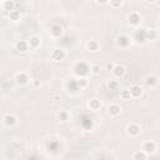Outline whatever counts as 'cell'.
Returning <instances> with one entry per match:
<instances>
[{"instance_id":"obj_1","label":"cell","mask_w":160,"mask_h":160,"mask_svg":"<svg viewBox=\"0 0 160 160\" xmlns=\"http://www.w3.org/2000/svg\"><path fill=\"white\" fill-rule=\"evenodd\" d=\"M74 72H75V74L78 75V76H86V75L89 74V72H90V68L88 66L86 63L80 61V63H78V64L75 65Z\"/></svg>"},{"instance_id":"obj_2","label":"cell","mask_w":160,"mask_h":160,"mask_svg":"<svg viewBox=\"0 0 160 160\" xmlns=\"http://www.w3.org/2000/svg\"><path fill=\"white\" fill-rule=\"evenodd\" d=\"M134 40L136 43H145L146 41V30L145 29H138L134 34Z\"/></svg>"},{"instance_id":"obj_3","label":"cell","mask_w":160,"mask_h":160,"mask_svg":"<svg viewBox=\"0 0 160 160\" xmlns=\"http://www.w3.org/2000/svg\"><path fill=\"white\" fill-rule=\"evenodd\" d=\"M64 58H65V52L61 49H54L53 53H52V59L55 60V61H61L64 60Z\"/></svg>"},{"instance_id":"obj_4","label":"cell","mask_w":160,"mask_h":160,"mask_svg":"<svg viewBox=\"0 0 160 160\" xmlns=\"http://www.w3.org/2000/svg\"><path fill=\"white\" fill-rule=\"evenodd\" d=\"M81 125L84 129L86 130H91V128H93V120L88 116V115H83L81 116Z\"/></svg>"},{"instance_id":"obj_5","label":"cell","mask_w":160,"mask_h":160,"mask_svg":"<svg viewBox=\"0 0 160 160\" xmlns=\"http://www.w3.org/2000/svg\"><path fill=\"white\" fill-rule=\"evenodd\" d=\"M143 151L145 154H153L155 151V144L153 142H146L143 145Z\"/></svg>"},{"instance_id":"obj_6","label":"cell","mask_w":160,"mask_h":160,"mask_svg":"<svg viewBox=\"0 0 160 160\" xmlns=\"http://www.w3.org/2000/svg\"><path fill=\"white\" fill-rule=\"evenodd\" d=\"M50 34H52L53 36H55V38H59V36H61V34H63V28L60 27V25L54 24L53 27L50 28Z\"/></svg>"},{"instance_id":"obj_7","label":"cell","mask_w":160,"mask_h":160,"mask_svg":"<svg viewBox=\"0 0 160 160\" xmlns=\"http://www.w3.org/2000/svg\"><path fill=\"white\" fill-rule=\"evenodd\" d=\"M129 44H130V39L126 35H120L118 38V45L120 48H126Z\"/></svg>"},{"instance_id":"obj_8","label":"cell","mask_w":160,"mask_h":160,"mask_svg":"<svg viewBox=\"0 0 160 160\" xmlns=\"http://www.w3.org/2000/svg\"><path fill=\"white\" fill-rule=\"evenodd\" d=\"M4 123H5V125H8V126H14L16 124V118L14 116V115L6 114L4 116Z\"/></svg>"},{"instance_id":"obj_9","label":"cell","mask_w":160,"mask_h":160,"mask_svg":"<svg viewBox=\"0 0 160 160\" xmlns=\"http://www.w3.org/2000/svg\"><path fill=\"white\" fill-rule=\"evenodd\" d=\"M129 90H130V94H131V97H133V98H139L140 95L143 94V89L140 88L139 85H134V86H131Z\"/></svg>"},{"instance_id":"obj_10","label":"cell","mask_w":160,"mask_h":160,"mask_svg":"<svg viewBox=\"0 0 160 160\" xmlns=\"http://www.w3.org/2000/svg\"><path fill=\"white\" fill-rule=\"evenodd\" d=\"M28 81H29V78H28L27 74L20 73V74L16 75V83L19 85H25V84H28Z\"/></svg>"},{"instance_id":"obj_11","label":"cell","mask_w":160,"mask_h":160,"mask_svg":"<svg viewBox=\"0 0 160 160\" xmlns=\"http://www.w3.org/2000/svg\"><path fill=\"white\" fill-rule=\"evenodd\" d=\"M113 73H114L115 76L121 78V76H124V74H125V68L123 65H115L114 69H113Z\"/></svg>"},{"instance_id":"obj_12","label":"cell","mask_w":160,"mask_h":160,"mask_svg":"<svg viewBox=\"0 0 160 160\" xmlns=\"http://www.w3.org/2000/svg\"><path fill=\"white\" fill-rule=\"evenodd\" d=\"M68 89H69L70 91H73V93L78 91L79 89H80V86H79V84H78V80H75V79H70L69 84H68Z\"/></svg>"},{"instance_id":"obj_13","label":"cell","mask_w":160,"mask_h":160,"mask_svg":"<svg viewBox=\"0 0 160 160\" xmlns=\"http://www.w3.org/2000/svg\"><path fill=\"white\" fill-rule=\"evenodd\" d=\"M128 133L130 134V135H138V134L140 133V128H139V125H136V124H130L129 126H128Z\"/></svg>"},{"instance_id":"obj_14","label":"cell","mask_w":160,"mask_h":160,"mask_svg":"<svg viewBox=\"0 0 160 160\" xmlns=\"http://www.w3.org/2000/svg\"><path fill=\"white\" fill-rule=\"evenodd\" d=\"M129 23L131 25H138L140 23V15L138 14V13H131V14L129 15Z\"/></svg>"},{"instance_id":"obj_15","label":"cell","mask_w":160,"mask_h":160,"mask_svg":"<svg viewBox=\"0 0 160 160\" xmlns=\"http://www.w3.org/2000/svg\"><path fill=\"white\" fill-rule=\"evenodd\" d=\"M120 111H121V109H120V106L116 105V104L109 106V113H110V115H113V116H116V115H119Z\"/></svg>"},{"instance_id":"obj_16","label":"cell","mask_w":160,"mask_h":160,"mask_svg":"<svg viewBox=\"0 0 160 160\" xmlns=\"http://www.w3.org/2000/svg\"><path fill=\"white\" fill-rule=\"evenodd\" d=\"M100 106H101L100 101H99V100H97V99H93V100H90V101H89V108H90L91 110H94V111L99 110V109H100Z\"/></svg>"},{"instance_id":"obj_17","label":"cell","mask_w":160,"mask_h":160,"mask_svg":"<svg viewBox=\"0 0 160 160\" xmlns=\"http://www.w3.org/2000/svg\"><path fill=\"white\" fill-rule=\"evenodd\" d=\"M16 49L19 50V52H21V53L27 52V50H28V43L24 41V40H19L16 43Z\"/></svg>"},{"instance_id":"obj_18","label":"cell","mask_w":160,"mask_h":160,"mask_svg":"<svg viewBox=\"0 0 160 160\" xmlns=\"http://www.w3.org/2000/svg\"><path fill=\"white\" fill-rule=\"evenodd\" d=\"M158 38V34H156V31L155 30H146V40H155Z\"/></svg>"},{"instance_id":"obj_19","label":"cell","mask_w":160,"mask_h":160,"mask_svg":"<svg viewBox=\"0 0 160 160\" xmlns=\"http://www.w3.org/2000/svg\"><path fill=\"white\" fill-rule=\"evenodd\" d=\"M14 8H15V3L13 1V0H5V3H4V9L5 10L11 11V10H14Z\"/></svg>"},{"instance_id":"obj_20","label":"cell","mask_w":160,"mask_h":160,"mask_svg":"<svg viewBox=\"0 0 160 160\" xmlns=\"http://www.w3.org/2000/svg\"><path fill=\"white\" fill-rule=\"evenodd\" d=\"M156 84H158L156 76L150 75V76H148V78H146V85H148V86H155Z\"/></svg>"},{"instance_id":"obj_21","label":"cell","mask_w":160,"mask_h":160,"mask_svg":"<svg viewBox=\"0 0 160 160\" xmlns=\"http://www.w3.org/2000/svg\"><path fill=\"white\" fill-rule=\"evenodd\" d=\"M9 16H10V19L11 20H14V21H16V20H19L20 19V11L19 10H11V11H9Z\"/></svg>"},{"instance_id":"obj_22","label":"cell","mask_w":160,"mask_h":160,"mask_svg":"<svg viewBox=\"0 0 160 160\" xmlns=\"http://www.w3.org/2000/svg\"><path fill=\"white\" fill-rule=\"evenodd\" d=\"M88 49L90 50V52H97V50L99 49V44H98V41L90 40V41L88 43Z\"/></svg>"},{"instance_id":"obj_23","label":"cell","mask_w":160,"mask_h":160,"mask_svg":"<svg viewBox=\"0 0 160 160\" xmlns=\"http://www.w3.org/2000/svg\"><path fill=\"white\" fill-rule=\"evenodd\" d=\"M29 45L31 48H38L40 45V39L38 36H33V38H30V41H29Z\"/></svg>"},{"instance_id":"obj_24","label":"cell","mask_w":160,"mask_h":160,"mask_svg":"<svg viewBox=\"0 0 160 160\" xmlns=\"http://www.w3.org/2000/svg\"><path fill=\"white\" fill-rule=\"evenodd\" d=\"M58 118H59L60 121H63V123H65V121L69 120V113L68 111H60L59 115H58Z\"/></svg>"},{"instance_id":"obj_25","label":"cell","mask_w":160,"mask_h":160,"mask_svg":"<svg viewBox=\"0 0 160 160\" xmlns=\"http://www.w3.org/2000/svg\"><path fill=\"white\" fill-rule=\"evenodd\" d=\"M48 148H49V150H52V151H58L59 150V143L58 142H53V143H50L49 145H48Z\"/></svg>"},{"instance_id":"obj_26","label":"cell","mask_w":160,"mask_h":160,"mask_svg":"<svg viewBox=\"0 0 160 160\" xmlns=\"http://www.w3.org/2000/svg\"><path fill=\"white\" fill-rule=\"evenodd\" d=\"M78 84H79L80 88L86 86V85H88V79L85 78V76H80V79L78 80Z\"/></svg>"},{"instance_id":"obj_27","label":"cell","mask_w":160,"mask_h":160,"mask_svg":"<svg viewBox=\"0 0 160 160\" xmlns=\"http://www.w3.org/2000/svg\"><path fill=\"white\" fill-rule=\"evenodd\" d=\"M123 4V0H110V5L113 8H120Z\"/></svg>"},{"instance_id":"obj_28","label":"cell","mask_w":160,"mask_h":160,"mask_svg":"<svg viewBox=\"0 0 160 160\" xmlns=\"http://www.w3.org/2000/svg\"><path fill=\"white\" fill-rule=\"evenodd\" d=\"M108 88H109V90H115V89L118 88V83L114 80H110L108 83Z\"/></svg>"},{"instance_id":"obj_29","label":"cell","mask_w":160,"mask_h":160,"mask_svg":"<svg viewBox=\"0 0 160 160\" xmlns=\"http://www.w3.org/2000/svg\"><path fill=\"white\" fill-rule=\"evenodd\" d=\"M131 97V94H130V90H123L121 91V98H123L124 100H128V99H130Z\"/></svg>"},{"instance_id":"obj_30","label":"cell","mask_w":160,"mask_h":160,"mask_svg":"<svg viewBox=\"0 0 160 160\" xmlns=\"http://www.w3.org/2000/svg\"><path fill=\"white\" fill-rule=\"evenodd\" d=\"M146 158V155H145V153L143 151V153H136V154L135 155H134V159H136V160H139V159H142V160H144Z\"/></svg>"},{"instance_id":"obj_31","label":"cell","mask_w":160,"mask_h":160,"mask_svg":"<svg viewBox=\"0 0 160 160\" xmlns=\"http://www.w3.org/2000/svg\"><path fill=\"white\" fill-rule=\"evenodd\" d=\"M91 72H93L94 74H99V73H100V68H99L98 65H94V66L91 68Z\"/></svg>"},{"instance_id":"obj_32","label":"cell","mask_w":160,"mask_h":160,"mask_svg":"<svg viewBox=\"0 0 160 160\" xmlns=\"http://www.w3.org/2000/svg\"><path fill=\"white\" fill-rule=\"evenodd\" d=\"M97 1H98L99 4H106V3L109 1V0H97Z\"/></svg>"},{"instance_id":"obj_33","label":"cell","mask_w":160,"mask_h":160,"mask_svg":"<svg viewBox=\"0 0 160 160\" xmlns=\"http://www.w3.org/2000/svg\"><path fill=\"white\" fill-rule=\"evenodd\" d=\"M114 66H115V65H113V64H108V69H109V70H113Z\"/></svg>"},{"instance_id":"obj_34","label":"cell","mask_w":160,"mask_h":160,"mask_svg":"<svg viewBox=\"0 0 160 160\" xmlns=\"http://www.w3.org/2000/svg\"><path fill=\"white\" fill-rule=\"evenodd\" d=\"M34 85H35V86H40V81H39V80H35V81H34Z\"/></svg>"},{"instance_id":"obj_35","label":"cell","mask_w":160,"mask_h":160,"mask_svg":"<svg viewBox=\"0 0 160 160\" xmlns=\"http://www.w3.org/2000/svg\"><path fill=\"white\" fill-rule=\"evenodd\" d=\"M64 43L68 44V43H69V38H65V40H64Z\"/></svg>"},{"instance_id":"obj_36","label":"cell","mask_w":160,"mask_h":160,"mask_svg":"<svg viewBox=\"0 0 160 160\" xmlns=\"http://www.w3.org/2000/svg\"><path fill=\"white\" fill-rule=\"evenodd\" d=\"M148 1H149V3H154V1H155V0H148Z\"/></svg>"}]
</instances>
